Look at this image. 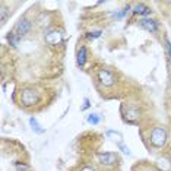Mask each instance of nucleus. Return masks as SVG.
I'll use <instances>...</instances> for the list:
<instances>
[{
  "instance_id": "obj_1",
  "label": "nucleus",
  "mask_w": 171,
  "mask_h": 171,
  "mask_svg": "<svg viewBox=\"0 0 171 171\" xmlns=\"http://www.w3.org/2000/svg\"><path fill=\"white\" fill-rule=\"evenodd\" d=\"M167 142V133L162 127H155L154 130L151 132V144L156 146V148H161L164 146Z\"/></svg>"
},
{
  "instance_id": "obj_2",
  "label": "nucleus",
  "mask_w": 171,
  "mask_h": 171,
  "mask_svg": "<svg viewBox=\"0 0 171 171\" xmlns=\"http://www.w3.org/2000/svg\"><path fill=\"white\" fill-rule=\"evenodd\" d=\"M21 102L23 105H27V107L37 104L38 102V94H37V91H34L31 88L23 89L22 92H21Z\"/></svg>"
},
{
  "instance_id": "obj_3",
  "label": "nucleus",
  "mask_w": 171,
  "mask_h": 171,
  "mask_svg": "<svg viewBox=\"0 0 171 171\" xmlns=\"http://www.w3.org/2000/svg\"><path fill=\"white\" fill-rule=\"evenodd\" d=\"M98 79L104 86H110V85L114 83V75H113L110 70H107V69H99L98 70Z\"/></svg>"
},
{
  "instance_id": "obj_4",
  "label": "nucleus",
  "mask_w": 171,
  "mask_h": 171,
  "mask_svg": "<svg viewBox=\"0 0 171 171\" xmlns=\"http://www.w3.org/2000/svg\"><path fill=\"white\" fill-rule=\"evenodd\" d=\"M29 29H31V22L28 19H21L15 27V34L18 37H22V35L29 32Z\"/></svg>"
},
{
  "instance_id": "obj_5",
  "label": "nucleus",
  "mask_w": 171,
  "mask_h": 171,
  "mask_svg": "<svg viewBox=\"0 0 171 171\" xmlns=\"http://www.w3.org/2000/svg\"><path fill=\"white\" fill-rule=\"evenodd\" d=\"M98 161L104 165H113V164H116L117 155L113 152H104V154L101 152V154H98Z\"/></svg>"
},
{
  "instance_id": "obj_6",
  "label": "nucleus",
  "mask_w": 171,
  "mask_h": 171,
  "mask_svg": "<svg viewBox=\"0 0 171 171\" xmlns=\"http://www.w3.org/2000/svg\"><path fill=\"white\" fill-rule=\"evenodd\" d=\"M45 41L50 45H57L63 41V37H61V34L59 31H51V32H48L45 35Z\"/></svg>"
},
{
  "instance_id": "obj_7",
  "label": "nucleus",
  "mask_w": 171,
  "mask_h": 171,
  "mask_svg": "<svg viewBox=\"0 0 171 171\" xmlns=\"http://www.w3.org/2000/svg\"><path fill=\"white\" fill-rule=\"evenodd\" d=\"M140 25H142L146 31H149V32H156V29H158L156 22L152 21V19H142V21H140Z\"/></svg>"
},
{
  "instance_id": "obj_8",
  "label": "nucleus",
  "mask_w": 171,
  "mask_h": 171,
  "mask_svg": "<svg viewBox=\"0 0 171 171\" xmlns=\"http://www.w3.org/2000/svg\"><path fill=\"white\" fill-rule=\"evenodd\" d=\"M29 124H31V127H32L34 132L38 133V135H43V133L45 132V129L41 127V124L38 123V120H37L35 117H31V119H29Z\"/></svg>"
},
{
  "instance_id": "obj_9",
  "label": "nucleus",
  "mask_w": 171,
  "mask_h": 171,
  "mask_svg": "<svg viewBox=\"0 0 171 171\" xmlns=\"http://www.w3.org/2000/svg\"><path fill=\"white\" fill-rule=\"evenodd\" d=\"M85 61H86V48L81 47V50L77 51V65L81 67L85 66Z\"/></svg>"
},
{
  "instance_id": "obj_10",
  "label": "nucleus",
  "mask_w": 171,
  "mask_h": 171,
  "mask_svg": "<svg viewBox=\"0 0 171 171\" xmlns=\"http://www.w3.org/2000/svg\"><path fill=\"white\" fill-rule=\"evenodd\" d=\"M133 12H135L136 15H149V13H151V9L145 5H138V6H135Z\"/></svg>"
},
{
  "instance_id": "obj_11",
  "label": "nucleus",
  "mask_w": 171,
  "mask_h": 171,
  "mask_svg": "<svg viewBox=\"0 0 171 171\" xmlns=\"http://www.w3.org/2000/svg\"><path fill=\"white\" fill-rule=\"evenodd\" d=\"M7 41L10 43V45H13V47H18V44H19V37H18L16 34H15V31H13V32H9V34H7Z\"/></svg>"
},
{
  "instance_id": "obj_12",
  "label": "nucleus",
  "mask_w": 171,
  "mask_h": 171,
  "mask_svg": "<svg viewBox=\"0 0 171 171\" xmlns=\"http://www.w3.org/2000/svg\"><path fill=\"white\" fill-rule=\"evenodd\" d=\"M107 136H110V138H113V140H117V144H122V133L119 132H114V130H107Z\"/></svg>"
},
{
  "instance_id": "obj_13",
  "label": "nucleus",
  "mask_w": 171,
  "mask_h": 171,
  "mask_svg": "<svg viewBox=\"0 0 171 171\" xmlns=\"http://www.w3.org/2000/svg\"><path fill=\"white\" fill-rule=\"evenodd\" d=\"M99 116L98 114H91V116H88V123H91V124H98L99 123Z\"/></svg>"
},
{
  "instance_id": "obj_14",
  "label": "nucleus",
  "mask_w": 171,
  "mask_h": 171,
  "mask_svg": "<svg viewBox=\"0 0 171 171\" xmlns=\"http://www.w3.org/2000/svg\"><path fill=\"white\" fill-rule=\"evenodd\" d=\"M99 35H101V31H94V32H89L88 34V37H89V38H92V40H94V38H98Z\"/></svg>"
},
{
  "instance_id": "obj_15",
  "label": "nucleus",
  "mask_w": 171,
  "mask_h": 171,
  "mask_svg": "<svg viewBox=\"0 0 171 171\" xmlns=\"http://www.w3.org/2000/svg\"><path fill=\"white\" fill-rule=\"evenodd\" d=\"M119 148L122 149V151H123V152H124L126 155H130V151H129V148H127V146H124L123 144H119Z\"/></svg>"
},
{
  "instance_id": "obj_16",
  "label": "nucleus",
  "mask_w": 171,
  "mask_h": 171,
  "mask_svg": "<svg viewBox=\"0 0 171 171\" xmlns=\"http://www.w3.org/2000/svg\"><path fill=\"white\" fill-rule=\"evenodd\" d=\"M16 170L18 171H28L29 168H28L27 165H23V164H22V165H21V164H16Z\"/></svg>"
},
{
  "instance_id": "obj_17",
  "label": "nucleus",
  "mask_w": 171,
  "mask_h": 171,
  "mask_svg": "<svg viewBox=\"0 0 171 171\" xmlns=\"http://www.w3.org/2000/svg\"><path fill=\"white\" fill-rule=\"evenodd\" d=\"M167 48H168V56H170V59H171V43L167 40Z\"/></svg>"
},
{
  "instance_id": "obj_18",
  "label": "nucleus",
  "mask_w": 171,
  "mask_h": 171,
  "mask_svg": "<svg viewBox=\"0 0 171 171\" xmlns=\"http://www.w3.org/2000/svg\"><path fill=\"white\" fill-rule=\"evenodd\" d=\"M81 171H97V170H95V168H92V167H83Z\"/></svg>"
},
{
  "instance_id": "obj_19",
  "label": "nucleus",
  "mask_w": 171,
  "mask_h": 171,
  "mask_svg": "<svg viewBox=\"0 0 171 171\" xmlns=\"http://www.w3.org/2000/svg\"><path fill=\"white\" fill-rule=\"evenodd\" d=\"M88 107H89V101H88V99H85V102H83V107H82V110H86Z\"/></svg>"
}]
</instances>
